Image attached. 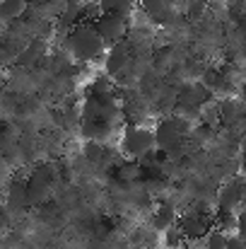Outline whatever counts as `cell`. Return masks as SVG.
<instances>
[{"label":"cell","instance_id":"6da1fadb","mask_svg":"<svg viewBox=\"0 0 246 249\" xmlns=\"http://www.w3.org/2000/svg\"><path fill=\"white\" fill-rule=\"evenodd\" d=\"M63 49L78 61V63H89L97 61L106 53V44L97 34L94 24H78L75 29L68 32Z\"/></svg>","mask_w":246,"mask_h":249},{"label":"cell","instance_id":"7a4b0ae2","mask_svg":"<svg viewBox=\"0 0 246 249\" xmlns=\"http://www.w3.org/2000/svg\"><path fill=\"white\" fill-rule=\"evenodd\" d=\"M121 150L128 155V160H140L157 150L155 131L148 126H128L121 133Z\"/></svg>","mask_w":246,"mask_h":249},{"label":"cell","instance_id":"3957f363","mask_svg":"<svg viewBox=\"0 0 246 249\" xmlns=\"http://www.w3.org/2000/svg\"><path fill=\"white\" fill-rule=\"evenodd\" d=\"M176 225L181 228L186 242H196V240H205L208 232L213 230V213L198 208V206H191L188 211H183L176 220Z\"/></svg>","mask_w":246,"mask_h":249},{"label":"cell","instance_id":"277c9868","mask_svg":"<svg viewBox=\"0 0 246 249\" xmlns=\"http://www.w3.org/2000/svg\"><path fill=\"white\" fill-rule=\"evenodd\" d=\"M94 29H97V34L101 36V41L106 44V49H111L114 44L126 41V36H128V19L104 12V15L94 22Z\"/></svg>","mask_w":246,"mask_h":249},{"label":"cell","instance_id":"5b68a950","mask_svg":"<svg viewBox=\"0 0 246 249\" xmlns=\"http://www.w3.org/2000/svg\"><path fill=\"white\" fill-rule=\"evenodd\" d=\"M244 198H246V174H237L222 186V191L217 196V206H220V211L239 213Z\"/></svg>","mask_w":246,"mask_h":249},{"label":"cell","instance_id":"8992f818","mask_svg":"<svg viewBox=\"0 0 246 249\" xmlns=\"http://www.w3.org/2000/svg\"><path fill=\"white\" fill-rule=\"evenodd\" d=\"M34 89H39L34 71H24V68L15 66L7 73V92H12L15 97H29Z\"/></svg>","mask_w":246,"mask_h":249},{"label":"cell","instance_id":"52a82bcc","mask_svg":"<svg viewBox=\"0 0 246 249\" xmlns=\"http://www.w3.org/2000/svg\"><path fill=\"white\" fill-rule=\"evenodd\" d=\"M49 53H51V49H49L46 41H41V39H32V41L27 44V49L19 53L17 66L24 68V71H34V68H39V66L46 61Z\"/></svg>","mask_w":246,"mask_h":249},{"label":"cell","instance_id":"ba28073f","mask_svg":"<svg viewBox=\"0 0 246 249\" xmlns=\"http://www.w3.org/2000/svg\"><path fill=\"white\" fill-rule=\"evenodd\" d=\"M176 220H179L176 206L169 203V201H160V206H157V208L152 211V215H150V228H152L157 235H164L171 225H176Z\"/></svg>","mask_w":246,"mask_h":249},{"label":"cell","instance_id":"9c48e42d","mask_svg":"<svg viewBox=\"0 0 246 249\" xmlns=\"http://www.w3.org/2000/svg\"><path fill=\"white\" fill-rule=\"evenodd\" d=\"M27 194H29V203L32 206H41L51 196V181H46V179H41L39 174L32 172L29 179H27Z\"/></svg>","mask_w":246,"mask_h":249},{"label":"cell","instance_id":"30bf717a","mask_svg":"<svg viewBox=\"0 0 246 249\" xmlns=\"http://www.w3.org/2000/svg\"><path fill=\"white\" fill-rule=\"evenodd\" d=\"M27 206H32V203H29V194H27V181H19V179L10 181V189H7V208L15 211V213H19V211H24Z\"/></svg>","mask_w":246,"mask_h":249},{"label":"cell","instance_id":"8fae6325","mask_svg":"<svg viewBox=\"0 0 246 249\" xmlns=\"http://www.w3.org/2000/svg\"><path fill=\"white\" fill-rule=\"evenodd\" d=\"M143 177H145V172H143V167H140L138 160H123V162H118V167H116V179L123 186L138 184V181H143Z\"/></svg>","mask_w":246,"mask_h":249},{"label":"cell","instance_id":"7c38bea8","mask_svg":"<svg viewBox=\"0 0 246 249\" xmlns=\"http://www.w3.org/2000/svg\"><path fill=\"white\" fill-rule=\"evenodd\" d=\"M99 7L106 15H116L131 22L133 12L138 10V0H99Z\"/></svg>","mask_w":246,"mask_h":249},{"label":"cell","instance_id":"4fadbf2b","mask_svg":"<svg viewBox=\"0 0 246 249\" xmlns=\"http://www.w3.org/2000/svg\"><path fill=\"white\" fill-rule=\"evenodd\" d=\"M27 10H29V0H0V19L5 24L24 19Z\"/></svg>","mask_w":246,"mask_h":249},{"label":"cell","instance_id":"5bb4252c","mask_svg":"<svg viewBox=\"0 0 246 249\" xmlns=\"http://www.w3.org/2000/svg\"><path fill=\"white\" fill-rule=\"evenodd\" d=\"M162 245L166 249H181V247H186V237H183V232H181V228H179V225H171V228L164 232Z\"/></svg>","mask_w":246,"mask_h":249},{"label":"cell","instance_id":"9a60e30c","mask_svg":"<svg viewBox=\"0 0 246 249\" xmlns=\"http://www.w3.org/2000/svg\"><path fill=\"white\" fill-rule=\"evenodd\" d=\"M230 245V235L222 232L220 228H213L205 237V249H227Z\"/></svg>","mask_w":246,"mask_h":249},{"label":"cell","instance_id":"2e32d148","mask_svg":"<svg viewBox=\"0 0 246 249\" xmlns=\"http://www.w3.org/2000/svg\"><path fill=\"white\" fill-rule=\"evenodd\" d=\"M203 12H205V2H203V0H193V2H188V7H186L188 19H200Z\"/></svg>","mask_w":246,"mask_h":249},{"label":"cell","instance_id":"e0dca14e","mask_svg":"<svg viewBox=\"0 0 246 249\" xmlns=\"http://www.w3.org/2000/svg\"><path fill=\"white\" fill-rule=\"evenodd\" d=\"M227 249H246V237H242V235H232Z\"/></svg>","mask_w":246,"mask_h":249},{"label":"cell","instance_id":"ac0fdd59","mask_svg":"<svg viewBox=\"0 0 246 249\" xmlns=\"http://www.w3.org/2000/svg\"><path fill=\"white\" fill-rule=\"evenodd\" d=\"M7 89V73H5V68H0V92H5Z\"/></svg>","mask_w":246,"mask_h":249},{"label":"cell","instance_id":"d6986e66","mask_svg":"<svg viewBox=\"0 0 246 249\" xmlns=\"http://www.w3.org/2000/svg\"><path fill=\"white\" fill-rule=\"evenodd\" d=\"M239 155H242V160H246V133L242 136V141H239Z\"/></svg>","mask_w":246,"mask_h":249},{"label":"cell","instance_id":"ffe728a7","mask_svg":"<svg viewBox=\"0 0 246 249\" xmlns=\"http://www.w3.org/2000/svg\"><path fill=\"white\" fill-rule=\"evenodd\" d=\"M242 97H244V102H246V80H244V85H242Z\"/></svg>","mask_w":246,"mask_h":249},{"label":"cell","instance_id":"44dd1931","mask_svg":"<svg viewBox=\"0 0 246 249\" xmlns=\"http://www.w3.org/2000/svg\"><path fill=\"white\" fill-rule=\"evenodd\" d=\"M181 249H191V247H188V245H186V247H181Z\"/></svg>","mask_w":246,"mask_h":249}]
</instances>
